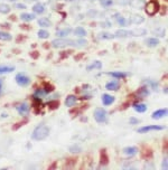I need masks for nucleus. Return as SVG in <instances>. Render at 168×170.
Segmentation results:
<instances>
[{
    "label": "nucleus",
    "instance_id": "obj_23",
    "mask_svg": "<svg viewBox=\"0 0 168 170\" xmlns=\"http://www.w3.org/2000/svg\"><path fill=\"white\" fill-rule=\"evenodd\" d=\"M15 71L14 66H0V74H7Z\"/></svg>",
    "mask_w": 168,
    "mask_h": 170
},
{
    "label": "nucleus",
    "instance_id": "obj_14",
    "mask_svg": "<svg viewBox=\"0 0 168 170\" xmlns=\"http://www.w3.org/2000/svg\"><path fill=\"white\" fill-rule=\"evenodd\" d=\"M166 114H167V110L162 109V110H157V111H155L151 117H152V119H160V117H165Z\"/></svg>",
    "mask_w": 168,
    "mask_h": 170
},
{
    "label": "nucleus",
    "instance_id": "obj_13",
    "mask_svg": "<svg viewBox=\"0 0 168 170\" xmlns=\"http://www.w3.org/2000/svg\"><path fill=\"white\" fill-rule=\"evenodd\" d=\"M130 34H131V36H145L146 34H147V30L146 29H143V28H136V29H133V30L130 31Z\"/></svg>",
    "mask_w": 168,
    "mask_h": 170
},
{
    "label": "nucleus",
    "instance_id": "obj_33",
    "mask_svg": "<svg viewBox=\"0 0 168 170\" xmlns=\"http://www.w3.org/2000/svg\"><path fill=\"white\" fill-rule=\"evenodd\" d=\"M112 3H113L112 0H101V5L103 6V7H110Z\"/></svg>",
    "mask_w": 168,
    "mask_h": 170
},
{
    "label": "nucleus",
    "instance_id": "obj_22",
    "mask_svg": "<svg viewBox=\"0 0 168 170\" xmlns=\"http://www.w3.org/2000/svg\"><path fill=\"white\" fill-rule=\"evenodd\" d=\"M134 110L137 112H139V113H143V112H146V110H147V106H146V104L137 103L134 105Z\"/></svg>",
    "mask_w": 168,
    "mask_h": 170
},
{
    "label": "nucleus",
    "instance_id": "obj_15",
    "mask_svg": "<svg viewBox=\"0 0 168 170\" xmlns=\"http://www.w3.org/2000/svg\"><path fill=\"white\" fill-rule=\"evenodd\" d=\"M143 17L140 16V15H132L131 16V22L132 24H136V25H139L141 22H143Z\"/></svg>",
    "mask_w": 168,
    "mask_h": 170
},
{
    "label": "nucleus",
    "instance_id": "obj_11",
    "mask_svg": "<svg viewBox=\"0 0 168 170\" xmlns=\"http://www.w3.org/2000/svg\"><path fill=\"white\" fill-rule=\"evenodd\" d=\"M146 45L148 47H156L157 45H159V39L155 38V37H151V38H147L146 39Z\"/></svg>",
    "mask_w": 168,
    "mask_h": 170
},
{
    "label": "nucleus",
    "instance_id": "obj_34",
    "mask_svg": "<svg viewBox=\"0 0 168 170\" xmlns=\"http://www.w3.org/2000/svg\"><path fill=\"white\" fill-rule=\"evenodd\" d=\"M139 93H141V95H142V96H147V95L149 94V92L147 91V89H145V87L140 89L139 90Z\"/></svg>",
    "mask_w": 168,
    "mask_h": 170
},
{
    "label": "nucleus",
    "instance_id": "obj_27",
    "mask_svg": "<svg viewBox=\"0 0 168 170\" xmlns=\"http://www.w3.org/2000/svg\"><path fill=\"white\" fill-rule=\"evenodd\" d=\"M100 160H101V163H102V165H106V163H108V156H106V152L104 150L101 151Z\"/></svg>",
    "mask_w": 168,
    "mask_h": 170
},
{
    "label": "nucleus",
    "instance_id": "obj_17",
    "mask_svg": "<svg viewBox=\"0 0 168 170\" xmlns=\"http://www.w3.org/2000/svg\"><path fill=\"white\" fill-rule=\"evenodd\" d=\"M38 25L40 26V27H50V26H52V22H50V20L47 19V18H40V19L38 20Z\"/></svg>",
    "mask_w": 168,
    "mask_h": 170
},
{
    "label": "nucleus",
    "instance_id": "obj_26",
    "mask_svg": "<svg viewBox=\"0 0 168 170\" xmlns=\"http://www.w3.org/2000/svg\"><path fill=\"white\" fill-rule=\"evenodd\" d=\"M10 11V7L6 3H1L0 5V14H8Z\"/></svg>",
    "mask_w": 168,
    "mask_h": 170
},
{
    "label": "nucleus",
    "instance_id": "obj_4",
    "mask_svg": "<svg viewBox=\"0 0 168 170\" xmlns=\"http://www.w3.org/2000/svg\"><path fill=\"white\" fill-rule=\"evenodd\" d=\"M106 117H108V115H106V112L104 109L99 108V109H96L94 111V119L98 123L106 122Z\"/></svg>",
    "mask_w": 168,
    "mask_h": 170
},
{
    "label": "nucleus",
    "instance_id": "obj_29",
    "mask_svg": "<svg viewBox=\"0 0 168 170\" xmlns=\"http://www.w3.org/2000/svg\"><path fill=\"white\" fill-rule=\"evenodd\" d=\"M109 74L111 76H113V77H117V78H123L127 76V74L121 73V72H112V73H109Z\"/></svg>",
    "mask_w": 168,
    "mask_h": 170
},
{
    "label": "nucleus",
    "instance_id": "obj_5",
    "mask_svg": "<svg viewBox=\"0 0 168 170\" xmlns=\"http://www.w3.org/2000/svg\"><path fill=\"white\" fill-rule=\"evenodd\" d=\"M15 80H16V83L20 86H27L30 83V78L26 76L25 74H17Z\"/></svg>",
    "mask_w": 168,
    "mask_h": 170
},
{
    "label": "nucleus",
    "instance_id": "obj_3",
    "mask_svg": "<svg viewBox=\"0 0 168 170\" xmlns=\"http://www.w3.org/2000/svg\"><path fill=\"white\" fill-rule=\"evenodd\" d=\"M143 8H145L147 14L150 15V16H154L155 14H157V11L159 10V5H158L157 1H150L147 5H145Z\"/></svg>",
    "mask_w": 168,
    "mask_h": 170
},
{
    "label": "nucleus",
    "instance_id": "obj_32",
    "mask_svg": "<svg viewBox=\"0 0 168 170\" xmlns=\"http://www.w3.org/2000/svg\"><path fill=\"white\" fill-rule=\"evenodd\" d=\"M117 21L119 22V24H120L121 26H126L127 25V21H126V19H124V18H123L122 16H120V15H117Z\"/></svg>",
    "mask_w": 168,
    "mask_h": 170
},
{
    "label": "nucleus",
    "instance_id": "obj_1",
    "mask_svg": "<svg viewBox=\"0 0 168 170\" xmlns=\"http://www.w3.org/2000/svg\"><path fill=\"white\" fill-rule=\"evenodd\" d=\"M49 134V129L46 126H37L35 130L31 133V138L36 141H40V140H44L48 137Z\"/></svg>",
    "mask_w": 168,
    "mask_h": 170
},
{
    "label": "nucleus",
    "instance_id": "obj_40",
    "mask_svg": "<svg viewBox=\"0 0 168 170\" xmlns=\"http://www.w3.org/2000/svg\"><path fill=\"white\" fill-rule=\"evenodd\" d=\"M2 92V80H0V94Z\"/></svg>",
    "mask_w": 168,
    "mask_h": 170
},
{
    "label": "nucleus",
    "instance_id": "obj_6",
    "mask_svg": "<svg viewBox=\"0 0 168 170\" xmlns=\"http://www.w3.org/2000/svg\"><path fill=\"white\" fill-rule=\"evenodd\" d=\"M162 126H142V128L138 129V132L139 133H146V132L152 131V130H162Z\"/></svg>",
    "mask_w": 168,
    "mask_h": 170
},
{
    "label": "nucleus",
    "instance_id": "obj_12",
    "mask_svg": "<svg viewBox=\"0 0 168 170\" xmlns=\"http://www.w3.org/2000/svg\"><path fill=\"white\" fill-rule=\"evenodd\" d=\"M76 101H77L76 96H74V95H68L66 98V100H65V105H66L67 108H71V106H73L76 103Z\"/></svg>",
    "mask_w": 168,
    "mask_h": 170
},
{
    "label": "nucleus",
    "instance_id": "obj_25",
    "mask_svg": "<svg viewBox=\"0 0 168 170\" xmlns=\"http://www.w3.org/2000/svg\"><path fill=\"white\" fill-rule=\"evenodd\" d=\"M101 67H102V64H101V62H94V63H93V64H91V65H89V66L86 67V70L87 71H91V70H95V68H101Z\"/></svg>",
    "mask_w": 168,
    "mask_h": 170
},
{
    "label": "nucleus",
    "instance_id": "obj_9",
    "mask_svg": "<svg viewBox=\"0 0 168 170\" xmlns=\"http://www.w3.org/2000/svg\"><path fill=\"white\" fill-rule=\"evenodd\" d=\"M102 102H103L104 105H111L113 102H114V96H112L110 94H103L102 96Z\"/></svg>",
    "mask_w": 168,
    "mask_h": 170
},
{
    "label": "nucleus",
    "instance_id": "obj_21",
    "mask_svg": "<svg viewBox=\"0 0 168 170\" xmlns=\"http://www.w3.org/2000/svg\"><path fill=\"white\" fill-rule=\"evenodd\" d=\"M20 19L24 21H31L35 19V16L33 14H21L20 15Z\"/></svg>",
    "mask_w": 168,
    "mask_h": 170
},
{
    "label": "nucleus",
    "instance_id": "obj_16",
    "mask_svg": "<svg viewBox=\"0 0 168 170\" xmlns=\"http://www.w3.org/2000/svg\"><path fill=\"white\" fill-rule=\"evenodd\" d=\"M115 36H117V37H121V38H124V37L131 36V34H130V31L124 30V29H119V30L115 31Z\"/></svg>",
    "mask_w": 168,
    "mask_h": 170
},
{
    "label": "nucleus",
    "instance_id": "obj_37",
    "mask_svg": "<svg viewBox=\"0 0 168 170\" xmlns=\"http://www.w3.org/2000/svg\"><path fill=\"white\" fill-rule=\"evenodd\" d=\"M162 168H164V169H167V157L165 158L164 162H162Z\"/></svg>",
    "mask_w": 168,
    "mask_h": 170
},
{
    "label": "nucleus",
    "instance_id": "obj_2",
    "mask_svg": "<svg viewBox=\"0 0 168 170\" xmlns=\"http://www.w3.org/2000/svg\"><path fill=\"white\" fill-rule=\"evenodd\" d=\"M74 45H77L76 40H72V39H66V38H57L54 39L52 42V46L54 48H63L66 47V46H74Z\"/></svg>",
    "mask_w": 168,
    "mask_h": 170
},
{
    "label": "nucleus",
    "instance_id": "obj_39",
    "mask_svg": "<svg viewBox=\"0 0 168 170\" xmlns=\"http://www.w3.org/2000/svg\"><path fill=\"white\" fill-rule=\"evenodd\" d=\"M118 3H119V5H127L128 1H127V0H118Z\"/></svg>",
    "mask_w": 168,
    "mask_h": 170
},
{
    "label": "nucleus",
    "instance_id": "obj_7",
    "mask_svg": "<svg viewBox=\"0 0 168 170\" xmlns=\"http://www.w3.org/2000/svg\"><path fill=\"white\" fill-rule=\"evenodd\" d=\"M123 154L127 157H132L138 152V149L136 147H128V148H124L122 150Z\"/></svg>",
    "mask_w": 168,
    "mask_h": 170
},
{
    "label": "nucleus",
    "instance_id": "obj_10",
    "mask_svg": "<svg viewBox=\"0 0 168 170\" xmlns=\"http://www.w3.org/2000/svg\"><path fill=\"white\" fill-rule=\"evenodd\" d=\"M130 5H131L133 8L142 9L143 7H145L146 2H145V0H131V1H130Z\"/></svg>",
    "mask_w": 168,
    "mask_h": 170
},
{
    "label": "nucleus",
    "instance_id": "obj_28",
    "mask_svg": "<svg viewBox=\"0 0 168 170\" xmlns=\"http://www.w3.org/2000/svg\"><path fill=\"white\" fill-rule=\"evenodd\" d=\"M71 31H72V29H70V28H66V29H62V30H59L58 33H57V36L65 37V36H67V35H68Z\"/></svg>",
    "mask_w": 168,
    "mask_h": 170
},
{
    "label": "nucleus",
    "instance_id": "obj_42",
    "mask_svg": "<svg viewBox=\"0 0 168 170\" xmlns=\"http://www.w3.org/2000/svg\"><path fill=\"white\" fill-rule=\"evenodd\" d=\"M9 1H16V0H9Z\"/></svg>",
    "mask_w": 168,
    "mask_h": 170
},
{
    "label": "nucleus",
    "instance_id": "obj_18",
    "mask_svg": "<svg viewBox=\"0 0 168 170\" xmlns=\"http://www.w3.org/2000/svg\"><path fill=\"white\" fill-rule=\"evenodd\" d=\"M33 10L34 12H36V14H43L45 11V7L42 3H36V5L33 7Z\"/></svg>",
    "mask_w": 168,
    "mask_h": 170
},
{
    "label": "nucleus",
    "instance_id": "obj_31",
    "mask_svg": "<svg viewBox=\"0 0 168 170\" xmlns=\"http://www.w3.org/2000/svg\"><path fill=\"white\" fill-rule=\"evenodd\" d=\"M115 36H113V35H111V34L109 33H102L100 34V38L101 39H113Z\"/></svg>",
    "mask_w": 168,
    "mask_h": 170
},
{
    "label": "nucleus",
    "instance_id": "obj_36",
    "mask_svg": "<svg viewBox=\"0 0 168 170\" xmlns=\"http://www.w3.org/2000/svg\"><path fill=\"white\" fill-rule=\"evenodd\" d=\"M16 8H18V9H25L26 6L25 5H21V3H17V5H16Z\"/></svg>",
    "mask_w": 168,
    "mask_h": 170
},
{
    "label": "nucleus",
    "instance_id": "obj_19",
    "mask_svg": "<svg viewBox=\"0 0 168 170\" xmlns=\"http://www.w3.org/2000/svg\"><path fill=\"white\" fill-rule=\"evenodd\" d=\"M74 34L78 37H84V36H86V30H85L83 27H77L74 29Z\"/></svg>",
    "mask_w": 168,
    "mask_h": 170
},
{
    "label": "nucleus",
    "instance_id": "obj_20",
    "mask_svg": "<svg viewBox=\"0 0 168 170\" xmlns=\"http://www.w3.org/2000/svg\"><path fill=\"white\" fill-rule=\"evenodd\" d=\"M106 90H110V91H117L119 89V83L118 82H110L105 85Z\"/></svg>",
    "mask_w": 168,
    "mask_h": 170
},
{
    "label": "nucleus",
    "instance_id": "obj_30",
    "mask_svg": "<svg viewBox=\"0 0 168 170\" xmlns=\"http://www.w3.org/2000/svg\"><path fill=\"white\" fill-rule=\"evenodd\" d=\"M48 36H49V33H48L47 30H44V29H42V30L38 31V37L39 38H48Z\"/></svg>",
    "mask_w": 168,
    "mask_h": 170
},
{
    "label": "nucleus",
    "instance_id": "obj_24",
    "mask_svg": "<svg viewBox=\"0 0 168 170\" xmlns=\"http://www.w3.org/2000/svg\"><path fill=\"white\" fill-rule=\"evenodd\" d=\"M11 39V35L6 31H0V40H3V42H8Z\"/></svg>",
    "mask_w": 168,
    "mask_h": 170
},
{
    "label": "nucleus",
    "instance_id": "obj_8",
    "mask_svg": "<svg viewBox=\"0 0 168 170\" xmlns=\"http://www.w3.org/2000/svg\"><path fill=\"white\" fill-rule=\"evenodd\" d=\"M16 109L18 111V113H20L21 115H26L28 113V111H29V105L27 103H21L20 105L17 106Z\"/></svg>",
    "mask_w": 168,
    "mask_h": 170
},
{
    "label": "nucleus",
    "instance_id": "obj_38",
    "mask_svg": "<svg viewBox=\"0 0 168 170\" xmlns=\"http://www.w3.org/2000/svg\"><path fill=\"white\" fill-rule=\"evenodd\" d=\"M138 122H139V121H138L137 119H133V117L130 119V123H131V124H137Z\"/></svg>",
    "mask_w": 168,
    "mask_h": 170
},
{
    "label": "nucleus",
    "instance_id": "obj_41",
    "mask_svg": "<svg viewBox=\"0 0 168 170\" xmlns=\"http://www.w3.org/2000/svg\"><path fill=\"white\" fill-rule=\"evenodd\" d=\"M34 1H36V0H25V2H34Z\"/></svg>",
    "mask_w": 168,
    "mask_h": 170
},
{
    "label": "nucleus",
    "instance_id": "obj_35",
    "mask_svg": "<svg viewBox=\"0 0 168 170\" xmlns=\"http://www.w3.org/2000/svg\"><path fill=\"white\" fill-rule=\"evenodd\" d=\"M26 122H27V121H22V122H20V123H17L16 126H14V130H16V129H18L19 126H21L22 124H24V123H26Z\"/></svg>",
    "mask_w": 168,
    "mask_h": 170
}]
</instances>
